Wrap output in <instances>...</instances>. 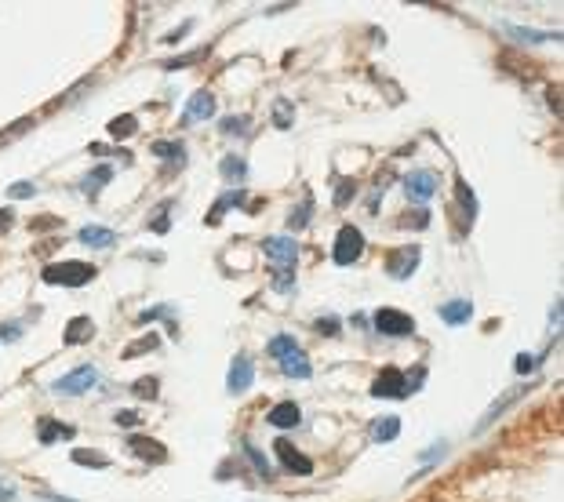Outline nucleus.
I'll use <instances>...</instances> for the list:
<instances>
[{
  "label": "nucleus",
  "instance_id": "f257e3e1",
  "mask_svg": "<svg viewBox=\"0 0 564 502\" xmlns=\"http://www.w3.org/2000/svg\"><path fill=\"white\" fill-rule=\"evenodd\" d=\"M44 280L66 284V288H80V284L95 280V266H88V262H51V266H44Z\"/></svg>",
  "mask_w": 564,
  "mask_h": 502
},
{
  "label": "nucleus",
  "instance_id": "37998d69",
  "mask_svg": "<svg viewBox=\"0 0 564 502\" xmlns=\"http://www.w3.org/2000/svg\"><path fill=\"white\" fill-rule=\"evenodd\" d=\"M167 313H172V306H157V310H146L138 321H143V324H146V321H161V317H167Z\"/></svg>",
  "mask_w": 564,
  "mask_h": 502
},
{
  "label": "nucleus",
  "instance_id": "ddd939ff",
  "mask_svg": "<svg viewBox=\"0 0 564 502\" xmlns=\"http://www.w3.org/2000/svg\"><path fill=\"white\" fill-rule=\"evenodd\" d=\"M473 317V303H466V298H451V303L441 306V321L444 324H466Z\"/></svg>",
  "mask_w": 564,
  "mask_h": 502
},
{
  "label": "nucleus",
  "instance_id": "aec40b11",
  "mask_svg": "<svg viewBox=\"0 0 564 502\" xmlns=\"http://www.w3.org/2000/svg\"><path fill=\"white\" fill-rule=\"evenodd\" d=\"M222 179L230 182V186H244V179H248V164L241 161V156H226V161H222Z\"/></svg>",
  "mask_w": 564,
  "mask_h": 502
},
{
  "label": "nucleus",
  "instance_id": "473e14b6",
  "mask_svg": "<svg viewBox=\"0 0 564 502\" xmlns=\"http://www.w3.org/2000/svg\"><path fill=\"white\" fill-rule=\"evenodd\" d=\"M222 132L226 135H248V117H226L222 120Z\"/></svg>",
  "mask_w": 564,
  "mask_h": 502
},
{
  "label": "nucleus",
  "instance_id": "c85d7f7f",
  "mask_svg": "<svg viewBox=\"0 0 564 502\" xmlns=\"http://www.w3.org/2000/svg\"><path fill=\"white\" fill-rule=\"evenodd\" d=\"M241 200H244V193H226V197L219 200V204H215V208H211V215H208V222H211V226H215V222L222 219V211H226V208H233V204H241Z\"/></svg>",
  "mask_w": 564,
  "mask_h": 502
},
{
  "label": "nucleus",
  "instance_id": "5701e85b",
  "mask_svg": "<svg viewBox=\"0 0 564 502\" xmlns=\"http://www.w3.org/2000/svg\"><path fill=\"white\" fill-rule=\"evenodd\" d=\"M295 350H299V342H295V335H277V339L266 342V353H270V357H280V361H284L288 353H295Z\"/></svg>",
  "mask_w": 564,
  "mask_h": 502
},
{
  "label": "nucleus",
  "instance_id": "de8ad7c7",
  "mask_svg": "<svg viewBox=\"0 0 564 502\" xmlns=\"http://www.w3.org/2000/svg\"><path fill=\"white\" fill-rule=\"evenodd\" d=\"M513 37H525V40H546V33H535V30H510Z\"/></svg>",
  "mask_w": 564,
  "mask_h": 502
},
{
  "label": "nucleus",
  "instance_id": "c03bdc74",
  "mask_svg": "<svg viewBox=\"0 0 564 502\" xmlns=\"http://www.w3.org/2000/svg\"><path fill=\"white\" fill-rule=\"evenodd\" d=\"M26 127H30V120H19V124H11V132H0V142H11L15 135H22Z\"/></svg>",
  "mask_w": 564,
  "mask_h": 502
},
{
  "label": "nucleus",
  "instance_id": "cd10ccee",
  "mask_svg": "<svg viewBox=\"0 0 564 502\" xmlns=\"http://www.w3.org/2000/svg\"><path fill=\"white\" fill-rule=\"evenodd\" d=\"M244 455L251 458V466H255V469L262 473V477H266V481H270V477H273V466H270V463H266V455H262L259 448H251V444H244Z\"/></svg>",
  "mask_w": 564,
  "mask_h": 502
},
{
  "label": "nucleus",
  "instance_id": "58836bf2",
  "mask_svg": "<svg viewBox=\"0 0 564 502\" xmlns=\"http://www.w3.org/2000/svg\"><path fill=\"white\" fill-rule=\"evenodd\" d=\"M317 332H320V335H338V321H335V317H320V321H317Z\"/></svg>",
  "mask_w": 564,
  "mask_h": 502
},
{
  "label": "nucleus",
  "instance_id": "dca6fc26",
  "mask_svg": "<svg viewBox=\"0 0 564 502\" xmlns=\"http://www.w3.org/2000/svg\"><path fill=\"white\" fill-rule=\"evenodd\" d=\"M525 393H528V390H525V386H513V390H510V393H506V397H499V400H495V404H491V408H488V415H484V419H481V429H488V426H491V422H495V419H499V415H502L506 408H510V404H517V400H520V397H525Z\"/></svg>",
  "mask_w": 564,
  "mask_h": 502
},
{
  "label": "nucleus",
  "instance_id": "f3484780",
  "mask_svg": "<svg viewBox=\"0 0 564 502\" xmlns=\"http://www.w3.org/2000/svg\"><path fill=\"white\" fill-rule=\"evenodd\" d=\"M280 368H284V375H291V379H309V375H313V364L306 361V353H302V350L288 353L284 361H280Z\"/></svg>",
  "mask_w": 564,
  "mask_h": 502
},
{
  "label": "nucleus",
  "instance_id": "e433bc0d",
  "mask_svg": "<svg viewBox=\"0 0 564 502\" xmlns=\"http://www.w3.org/2000/svg\"><path fill=\"white\" fill-rule=\"evenodd\" d=\"M535 368H539V357H531V353H520L517 357V371H520V375H531Z\"/></svg>",
  "mask_w": 564,
  "mask_h": 502
},
{
  "label": "nucleus",
  "instance_id": "49530a36",
  "mask_svg": "<svg viewBox=\"0 0 564 502\" xmlns=\"http://www.w3.org/2000/svg\"><path fill=\"white\" fill-rule=\"evenodd\" d=\"M437 455H444V440H441V444H433V448H430V451H422L419 458H422V463H433V458H437Z\"/></svg>",
  "mask_w": 564,
  "mask_h": 502
},
{
  "label": "nucleus",
  "instance_id": "79ce46f5",
  "mask_svg": "<svg viewBox=\"0 0 564 502\" xmlns=\"http://www.w3.org/2000/svg\"><path fill=\"white\" fill-rule=\"evenodd\" d=\"M412 215H415V219H401V226H415V229H422V226L430 222V211H412Z\"/></svg>",
  "mask_w": 564,
  "mask_h": 502
},
{
  "label": "nucleus",
  "instance_id": "2eb2a0df",
  "mask_svg": "<svg viewBox=\"0 0 564 502\" xmlns=\"http://www.w3.org/2000/svg\"><path fill=\"white\" fill-rule=\"evenodd\" d=\"M91 335H95L91 317H73L66 324V346H80V342H88Z\"/></svg>",
  "mask_w": 564,
  "mask_h": 502
},
{
  "label": "nucleus",
  "instance_id": "4be33fe9",
  "mask_svg": "<svg viewBox=\"0 0 564 502\" xmlns=\"http://www.w3.org/2000/svg\"><path fill=\"white\" fill-rule=\"evenodd\" d=\"M106 132H109V138H128V135L138 132V120L131 117V113H124V117H113V120H109Z\"/></svg>",
  "mask_w": 564,
  "mask_h": 502
},
{
  "label": "nucleus",
  "instance_id": "423d86ee",
  "mask_svg": "<svg viewBox=\"0 0 564 502\" xmlns=\"http://www.w3.org/2000/svg\"><path fill=\"white\" fill-rule=\"evenodd\" d=\"M415 266H419V244H408V248H401V251H390L386 274L397 277V280H404V277L415 274Z\"/></svg>",
  "mask_w": 564,
  "mask_h": 502
},
{
  "label": "nucleus",
  "instance_id": "c756f323",
  "mask_svg": "<svg viewBox=\"0 0 564 502\" xmlns=\"http://www.w3.org/2000/svg\"><path fill=\"white\" fill-rule=\"evenodd\" d=\"M73 463H80V466H98V469H106V466H109V458H106V455H98V451H73Z\"/></svg>",
  "mask_w": 564,
  "mask_h": 502
},
{
  "label": "nucleus",
  "instance_id": "f03ea898",
  "mask_svg": "<svg viewBox=\"0 0 564 502\" xmlns=\"http://www.w3.org/2000/svg\"><path fill=\"white\" fill-rule=\"evenodd\" d=\"M361 255H364V233L357 226H343L338 237H335V248H331L335 266H354Z\"/></svg>",
  "mask_w": 564,
  "mask_h": 502
},
{
  "label": "nucleus",
  "instance_id": "c9c22d12",
  "mask_svg": "<svg viewBox=\"0 0 564 502\" xmlns=\"http://www.w3.org/2000/svg\"><path fill=\"white\" fill-rule=\"evenodd\" d=\"M354 193H357V182H343V186H338V193H335V208H346Z\"/></svg>",
  "mask_w": 564,
  "mask_h": 502
},
{
  "label": "nucleus",
  "instance_id": "a211bd4d",
  "mask_svg": "<svg viewBox=\"0 0 564 502\" xmlns=\"http://www.w3.org/2000/svg\"><path fill=\"white\" fill-rule=\"evenodd\" d=\"M401 437V419L397 415H383V419L372 422V440H397Z\"/></svg>",
  "mask_w": 564,
  "mask_h": 502
},
{
  "label": "nucleus",
  "instance_id": "4468645a",
  "mask_svg": "<svg viewBox=\"0 0 564 502\" xmlns=\"http://www.w3.org/2000/svg\"><path fill=\"white\" fill-rule=\"evenodd\" d=\"M128 448H131L138 458H146V463H164V458H167V451L161 448L157 440H149V437H131Z\"/></svg>",
  "mask_w": 564,
  "mask_h": 502
},
{
  "label": "nucleus",
  "instance_id": "4c0bfd02",
  "mask_svg": "<svg viewBox=\"0 0 564 502\" xmlns=\"http://www.w3.org/2000/svg\"><path fill=\"white\" fill-rule=\"evenodd\" d=\"M459 200H462V204L470 208V219H473V211H477V200H473V193H470V186H466V182H459Z\"/></svg>",
  "mask_w": 564,
  "mask_h": 502
},
{
  "label": "nucleus",
  "instance_id": "a19ab883",
  "mask_svg": "<svg viewBox=\"0 0 564 502\" xmlns=\"http://www.w3.org/2000/svg\"><path fill=\"white\" fill-rule=\"evenodd\" d=\"M167 208H172V204H164V208L157 211V219H153V222H149V229H153V233H164V229H167V215H164Z\"/></svg>",
  "mask_w": 564,
  "mask_h": 502
},
{
  "label": "nucleus",
  "instance_id": "6e6552de",
  "mask_svg": "<svg viewBox=\"0 0 564 502\" xmlns=\"http://www.w3.org/2000/svg\"><path fill=\"white\" fill-rule=\"evenodd\" d=\"M273 448H277V458L284 463L288 473H302V477H306V473H313V463H309L302 451H295V444H291V440H277Z\"/></svg>",
  "mask_w": 564,
  "mask_h": 502
},
{
  "label": "nucleus",
  "instance_id": "9d476101",
  "mask_svg": "<svg viewBox=\"0 0 564 502\" xmlns=\"http://www.w3.org/2000/svg\"><path fill=\"white\" fill-rule=\"evenodd\" d=\"M262 251L270 255L273 262H280V266H291V262H295V255H299V244H295L291 237H266Z\"/></svg>",
  "mask_w": 564,
  "mask_h": 502
},
{
  "label": "nucleus",
  "instance_id": "20e7f679",
  "mask_svg": "<svg viewBox=\"0 0 564 502\" xmlns=\"http://www.w3.org/2000/svg\"><path fill=\"white\" fill-rule=\"evenodd\" d=\"M372 321H375V328H379L383 335H397V339H401V335H412V332H415V321L408 317V313H401V310H390V306L379 310Z\"/></svg>",
  "mask_w": 564,
  "mask_h": 502
},
{
  "label": "nucleus",
  "instance_id": "9b49d317",
  "mask_svg": "<svg viewBox=\"0 0 564 502\" xmlns=\"http://www.w3.org/2000/svg\"><path fill=\"white\" fill-rule=\"evenodd\" d=\"M208 117H215V95L211 91H197L190 102H186V109H182V120H208Z\"/></svg>",
  "mask_w": 564,
  "mask_h": 502
},
{
  "label": "nucleus",
  "instance_id": "1a4fd4ad",
  "mask_svg": "<svg viewBox=\"0 0 564 502\" xmlns=\"http://www.w3.org/2000/svg\"><path fill=\"white\" fill-rule=\"evenodd\" d=\"M266 422L277 426V429H291L302 422V408L295 404V400H280V404L270 408V415H266Z\"/></svg>",
  "mask_w": 564,
  "mask_h": 502
},
{
  "label": "nucleus",
  "instance_id": "3c124183",
  "mask_svg": "<svg viewBox=\"0 0 564 502\" xmlns=\"http://www.w3.org/2000/svg\"><path fill=\"white\" fill-rule=\"evenodd\" d=\"M11 499H15V492H11V487H4V484H0V502H11Z\"/></svg>",
  "mask_w": 564,
  "mask_h": 502
},
{
  "label": "nucleus",
  "instance_id": "7ed1b4c3",
  "mask_svg": "<svg viewBox=\"0 0 564 502\" xmlns=\"http://www.w3.org/2000/svg\"><path fill=\"white\" fill-rule=\"evenodd\" d=\"M372 393H375V397H393V400H404L408 393H415V390H412V382H408L397 368H386L383 375H379V379L372 382Z\"/></svg>",
  "mask_w": 564,
  "mask_h": 502
},
{
  "label": "nucleus",
  "instance_id": "6ab92c4d",
  "mask_svg": "<svg viewBox=\"0 0 564 502\" xmlns=\"http://www.w3.org/2000/svg\"><path fill=\"white\" fill-rule=\"evenodd\" d=\"M113 240H117V233L106 226H84L80 229V244H88V248H109Z\"/></svg>",
  "mask_w": 564,
  "mask_h": 502
},
{
  "label": "nucleus",
  "instance_id": "ea45409f",
  "mask_svg": "<svg viewBox=\"0 0 564 502\" xmlns=\"http://www.w3.org/2000/svg\"><path fill=\"white\" fill-rule=\"evenodd\" d=\"M143 419H138L135 411H117V426H124V429H131V426H138Z\"/></svg>",
  "mask_w": 564,
  "mask_h": 502
},
{
  "label": "nucleus",
  "instance_id": "412c9836",
  "mask_svg": "<svg viewBox=\"0 0 564 502\" xmlns=\"http://www.w3.org/2000/svg\"><path fill=\"white\" fill-rule=\"evenodd\" d=\"M69 433H73L69 426H62V422H51V419H40V426H37V440H40V444H51V440L69 437Z\"/></svg>",
  "mask_w": 564,
  "mask_h": 502
},
{
  "label": "nucleus",
  "instance_id": "a878e982",
  "mask_svg": "<svg viewBox=\"0 0 564 502\" xmlns=\"http://www.w3.org/2000/svg\"><path fill=\"white\" fill-rule=\"evenodd\" d=\"M309 211H313V200H302L299 208H291V215H288V229H306V222H309Z\"/></svg>",
  "mask_w": 564,
  "mask_h": 502
},
{
  "label": "nucleus",
  "instance_id": "72a5a7b5",
  "mask_svg": "<svg viewBox=\"0 0 564 502\" xmlns=\"http://www.w3.org/2000/svg\"><path fill=\"white\" fill-rule=\"evenodd\" d=\"M291 284H295V274H291L288 266H280V269H277V277H273V288H277V292H288Z\"/></svg>",
  "mask_w": 564,
  "mask_h": 502
},
{
  "label": "nucleus",
  "instance_id": "a18cd8bd",
  "mask_svg": "<svg viewBox=\"0 0 564 502\" xmlns=\"http://www.w3.org/2000/svg\"><path fill=\"white\" fill-rule=\"evenodd\" d=\"M0 339H4V342H15V339H19V324H0Z\"/></svg>",
  "mask_w": 564,
  "mask_h": 502
},
{
  "label": "nucleus",
  "instance_id": "2f4dec72",
  "mask_svg": "<svg viewBox=\"0 0 564 502\" xmlns=\"http://www.w3.org/2000/svg\"><path fill=\"white\" fill-rule=\"evenodd\" d=\"M131 393L143 397V400H153V397H157V379H138V382L131 386Z\"/></svg>",
  "mask_w": 564,
  "mask_h": 502
},
{
  "label": "nucleus",
  "instance_id": "0eeeda50",
  "mask_svg": "<svg viewBox=\"0 0 564 502\" xmlns=\"http://www.w3.org/2000/svg\"><path fill=\"white\" fill-rule=\"evenodd\" d=\"M404 190H408V197L412 200H430L433 193H437V175L433 171H412V175L404 179Z\"/></svg>",
  "mask_w": 564,
  "mask_h": 502
},
{
  "label": "nucleus",
  "instance_id": "39448f33",
  "mask_svg": "<svg viewBox=\"0 0 564 502\" xmlns=\"http://www.w3.org/2000/svg\"><path fill=\"white\" fill-rule=\"evenodd\" d=\"M98 382V371L91 364H84L77 371H69V375H62L59 382H55V393H66V397H77L84 390H91V386Z\"/></svg>",
  "mask_w": 564,
  "mask_h": 502
},
{
  "label": "nucleus",
  "instance_id": "f704fd0d",
  "mask_svg": "<svg viewBox=\"0 0 564 502\" xmlns=\"http://www.w3.org/2000/svg\"><path fill=\"white\" fill-rule=\"evenodd\" d=\"M33 193H37V186H33V182H15V186L8 190L11 200H26V197H33Z\"/></svg>",
  "mask_w": 564,
  "mask_h": 502
},
{
  "label": "nucleus",
  "instance_id": "8fccbe9b",
  "mask_svg": "<svg viewBox=\"0 0 564 502\" xmlns=\"http://www.w3.org/2000/svg\"><path fill=\"white\" fill-rule=\"evenodd\" d=\"M11 222H15V219H11V211L4 208V211H0V229H11Z\"/></svg>",
  "mask_w": 564,
  "mask_h": 502
},
{
  "label": "nucleus",
  "instance_id": "bb28decb",
  "mask_svg": "<svg viewBox=\"0 0 564 502\" xmlns=\"http://www.w3.org/2000/svg\"><path fill=\"white\" fill-rule=\"evenodd\" d=\"M161 346V339L157 335H146V339H138V342H131L128 350H124V361H131V357H138V353H149V350H157Z\"/></svg>",
  "mask_w": 564,
  "mask_h": 502
},
{
  "label": "nucleus",
  "instance_id": "7c9ffc66",
  "mask_svg": "<svg viewBox=\"0 0 564 502\" xmlns=\"http://www.w3.org/2000/svg\"><path fill=\"white\" fill-rule=\"evenodd\" d=\"M291 102H288V98H277V106H273V124L277 127H288L291 124Z\"/></svg>",
  "mask_w": 564,
  "mask_h": 502
},
{
  "label": "nucleus",
  "instance_id": "393cba45",
  "mask_svg": "<svg viewBox=\"0 0 564 502\" xmlns=\"http://www.w3.org/2000/svg\"><path fill=\"white\" fill-rule=\"evenodd\" d=\"M153 153L164 156V161H179L182 164V156H186V150H182V142H153Z\"/></svg>",
  "mask_w": 564,
  "mask_h": 502
},
{
  "label": "nucleus",
  "instance_id": "b1692460",
  "mask_svg": "<svg viewBox=\"0 0 564 502\" xmlns=\"http://www.w3.org/2000/svg\"><path fill=\"white\" fill-rule=\"evenodd\" d=\"M109 179H113V168H109V164H98V168L91 171V175L84 179V190H88V193L95 197V193H98V190H102V186L109 182Z\"/></svg>",
  "mask_w": 564,
  "mask_h": 502
},
{
  "label": "nucleus",
  "instance_id": "09e8293b",
  "mask_svg": "<svg viewBox=\"0 0 564 502\" xmlns=\"http://www.w3.org/2000/svg\"><path fill=\"white\" fill-rule=\"evenodd\" d=\"M59 226V219H37V222H30V229H55Z\"/></svg>",
  "mask_w": 564,
  "mask_h": 502
},
{
  "label": "nucleus",
  "instance_id": "f8f14e48",
  "mask_svg": "<svg viewBox=\"0 0 564 502\" xmlns=\"http://www.w3.org/2000/svg\"><path fill=\"white\" fill-rule=\"evenodd\" d=\"M251 379H255V364H251L248 357H237L233 368H230V375H226V386H230L233 393H244L251 386Z\"/></svg>",
  "mask_w": 564,
  "mask_h": 502
}]
</instances>
